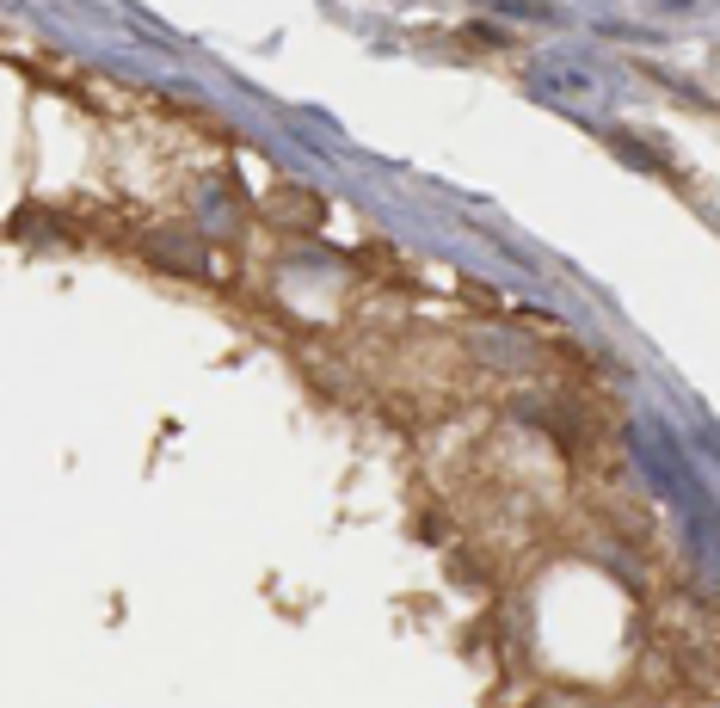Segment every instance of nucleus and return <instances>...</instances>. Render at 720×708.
<instances>
[{"label": "nucleus", "instance_id": "f257e3e1", "mask_svg": "<svg viewBox=\"0 0 720 708\" xmlns=\"http://www.w3.org/2000/svg\"><path fill=\"white\" fill-rule=\"evenodd\" d=\"M148 252H155V259H160V252H167V259H172V266H179V271H204V266H210V259H204V240H198V235H185V240L148 235Z\"/></svg>", "mask_w": 720, "mask_h": 708}]
</instances>
